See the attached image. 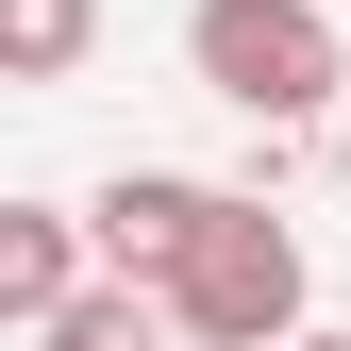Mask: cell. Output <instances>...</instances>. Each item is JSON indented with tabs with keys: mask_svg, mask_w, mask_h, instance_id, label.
I'll list each match as a JSON object with an SVG mask.
<instances>
[{
	"mask_svg": "<svg viewBox=\"0 0 351 351\" xmlns=\"http://www.w3.org/2000/svg\"><path fill=\"white\" fill-rule=\"evenodd\" d=\"M167 318H184L201 351H285L301 335V234L268 217V184L201 217V251L167 268Z\"/></svg>",
	"mask_w": 351,
	"mask_h": 351,
	"instance_id": "1",
	"label": "cell"
},
{
	"mask_svg": "<svg viewBox=\"0 0 351 351\" xmlns=\"http://www.w3.org/2000/svg\"><path fill=\"white\" fill-rule=\"evenodd\" d=\"M184 51H201V84L251 117V134H285V117L335 101V17H318V0H201Z\"/></svg>",
	"mask_w": 351,
	"mask_h": 351,
	"instance_id": "2",
	"label": "cell"
},
{
	"mask_svg": "<svg viewBox=\"0 0 351 351\" xmlns=\"http://www.w3.org/2000/svg\"><path fill=\"white\" fill-rule=\"evenodd\" d=\"M217 201H234V184H184V167H117L84 217H101V251H117L134 285H167V268L201 251V217H217Z\"/></svg>",
	"mask_w": 351,
	"mask_h": 351,
	"instance_id": "3",
	"label": "cell"
},
{
	"mask_svg": "<svg viewBox=\"0 0 351 351\" xmlns=\"http://www.w3.org/2000/svg\"><path fill=\"white\" fill-rule=\"evenodd\" d=\"M84 234H101V217L17 201V217H0V301H17V318H67V301H84Z\"/></svg>",
	"mask_w": 351,
	"mask_h": 351,
	"instance_id": "4",
	"label": "cell"
},
{
	"mask_svg": "<svg viewBox=\"0 0 351 351\" xmlns=\"http://www.w3.org/2000/svg\"><path fill=\"white\" fill-rule=\"evenodd\" d=\"M167 335H184V318H167V285H134V268L84 285L67 318H34V351H167Z\"/></svg>",
	"mask_w": 351,
	"mask_h": 351,
	"instance_id": "5",
	"label": "cell"
},
{
	"mask_svg": "<svg viewBox=\"0 0 351 351\" xmlns=\"http://www.w3.org/2000/svg\"><path fill=\"white\" fill-rule=\"evenodd\" d=\"M84 34H101V0H0V67H17V84H67Z\"/></svg>",
	"mask_w": 351,
	"mask_h": 351,
	"instance_id": "6",
	"label": "cell"
},
{
	"mask_svg": "<svg viewBox=\"0 0 351 351\" xmlns=\"http://www.w3.org/2000/svg\"><path fill=\"white\" fill-rule=\"evenodd\" d=\"M285 351H351V335H285Z\"/></svg>",
	"mask_w": 351,
	"mask_h": 351,
	"instance_id": "7",
	"label": "cell"
}]
</instances>
